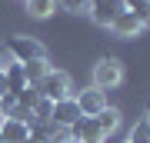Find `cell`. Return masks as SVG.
<instances>
[{
    "instance_id": "18",
    "label": "cell",
    "mask_w": 150,
    "mask_h": 143,
    "mask_svg": "<svg viewBox=\"0 0 150 143\" xmlns=\"http://www.w3.org/2000/svg\"><path fill=\"white\" fill-rule=\"evenodd\" d=\"M7 93V80H4V70H0V97Z\"/></svg>"
},
{
    "instance_id": "23",
    "label": "cell",
    "mask_w": 150,
    "mask_h": 143,
    "mask_svg": "<svg viewBox=\"0 0 150 143\" xmlns=\"http://www.w3.org/2000/svg\"><path fill=\"white\" fill-rule=\"evenodd\" d=\"M0 143H4V137H0Z\"/></svg>"
},
{
    "instance_id": "16",
    "label": "cell",
    "mask_w": 150,
    "mask_h": 143,
    "mask_svg": "<svg viewBox=\"0 0 150 143\" xmlns=\"http://www.w3.org/2000/svg\"><path fill=\"white\" fill-rule=\"evenodd\" d=\"M13 100H17V106H23V110H33V103L40 100V93H37V87H23L20 93H13Z\"/></svg>"
},
{
    "instance_id": "8",
    "label": "cell",
    "mask_w": 150,
    "mask_h": 143,
    "mask_svg": "<svg viewBox=\"0 0 150 143\" xmlns=\"http://www.w3.org/2000/svg\"><path fill=\"white\" fill-rule=\"evenodd\" d=\"M0 137H4V143H23V140H30V127L20 120L4 117L0 120Z\"/></svg>"
},
{
    "instance_id": "22",
    "label": "cell",
    "mask_w": 150,
    "mask_h": 143,
    "mask_svg": "<svg viewBox=\"0 0 150 143\" xmlns=\"http://www.w3.org/2000/svg\"><path fill=\"white\" fill-rule=\"evenodd\" d=\"M23 143H33V140H23Z\"/></svg>"
},
{
    "instance_id": "5",
    "label": "cell",
    "mask_w": 150,
    "mask_h": 143,
    "mask_svg": "<svg viewBox=\"0 0 150 143\" xmlns=\"http://www.w3.org/2000/svg\"><path fill=\"white\" fill-rule=\"evenodd\" d=\"M123 10V4L120 0H90V20L93 23H100V27H110L113 20H117V13Z\"/></svg>"
},
{
    "instance_id": "7",
    "label": "cell",
    "mask_w": 150,
    "mask_h": 143,
    "mask_svg": "<svg viewBox=\"0 0 150 143\" xmlns=\"http://www.w3.org/2000/svg\"><path fill=\"white\" fill-rule=\"evenodd\" d=\"M74 100H77V106H80L83 117H97V113L107 106V93L97 90V87H90V90H83L80 97H74Z\"/></svg>"
},
{
    "instance_id": "12",
    "label": "cell",
    "mask_w": 150,
    "mask_h": 143,
    "mask_svg": "<svg viewBox=\"0 0 150 143\" xmlns=\"http://www.w3.org/2000/svg\"><path fill=\"white\" fill-rule=\"evenodd\" d=\"M93 120H97V127H100V133L107 137V133H113V130L120 127V110H117V106H103Z\"/></svg>"
},
{
    "instance_id": "1",
    "label": "cell",
    "mask_w": 150,
    "mask_h": 143,
    "mask_svg": "<svg viewBox=\"0 0 150 143\" xmlns=\"http://www.w3.org/2000/svg\"><path fill=\"white\" fill-rule=\"evenodd\" d=\"M7 50H10V57L17 63H30V60H47V50H43L40 40L33 37H23V33H13V37H7Z\"/></svg>"
},
{
    "instance_id": "3",
    "label": "cell",
    "mask_w": 150,
    "mask_h": 143,
    "mask_svg": "<svg viewBox=\"0 0 150 143\" xmlns=\"http://www.w3.org/2000/svg\"><path fill=\"white\" fill-rule=\"evenodd\" d=\"M37 93L43 97V100H50V103L67 100L70 97V77L64 73V70H50V73L37 83Z\"/></svg>"
},
{
    "instance_id": "4",
    "label": "cell",
    "mask_w": 150,
    "mask_h": 143,
    "mask_svg": "<svg viewBox=\"0 0 150 143\" xmlns=\"http://www.w3.org/2000/svg\"><path fill=\"white\" fill-rule=\"evenodd\" d=\"M83 113H80V106H77V100L74 97H67V100H57L54 103V113H50V123L54 127H64V130H70L77 120H80Z\"/></svg>"
},
{
    "instance_id": "15",
    "label": "cell",
    "mask_w": 150,
    "mask_h": 143,
    "mask_svg": "<svg viewBox=\"0 0 150 143\" xmlns=\"http://www.w3.org/2000/svg\"><path fill=\"white\" fill-rule=\"evenodd\" d=\"M127 143H150V120H137L134 123V130H130V140Z\"/></svg>"
},
{
    "instance_id": "13",
    "label": "cell",
    "mask_w": 150,
    "mask_h": 143,
    "mask_svg": "<svg viewBox=\"0 0 150 143\" xmlns=\"http://www.w3.org/2000/svg\"><path fill=\"white\" fill-rule=\"evenodd\" d=\"M120 4L140 20V27H150V0H120Z\"/></svg>"
},
{
    "instance_id": "19",
    "label": "cell",
    "mask_w": 150,
    "mask_h": 143,
    "mask_svg": "<svg viewBox=\"0 0 150 143\" xmlns=\"http://www.w3.org/2000/svg\"><path fill=\"white\" fill-rule=\"evenodd\" d=\"M144 113H147V120H150V100H147V103H144Z\"/></svg>"
},
{
    "instance_id": "9",
    "label": "cell",
    "mask_w": 150,
    "mask_h": 143,
    "mask_svg": "<svg viewBox=\"0 0 150 143\" xmlns=\"http://www.w3.org/2000/svg\"><path fill=\"white\" fill-rule=\"evenodd\" d=\"M110 30L117 33V37H137L144 27H140V20H137L130 10H120V13H117V20L110 23Z\"/></svg>"
},
{
    "instance_id": "17",
    "label": "cell",
    "mask_w": 150,
    "mask_h": 143,
    "mask_svg": "<svg viewBox=\"0 0 150 143\" xmlns=\"http://www.w3.org/2000/svg\"><path fill=\"white\" fill-rule=\"evenodd\" d=\"M60 7L70 13H83V10H90V0H60Z\"/></svg>"
},
{
    "instance_id": "11",
    "label": "cell",
    "mask_w": 150,
    "mask_h": 143,
    "mask_svg": "<svg viewBox=\"0 0 150 143\" xmlns=\"http://www.w3.org/2000/svg\"><path fill=\"white\" fill-rule=\"evenodd\" d=\"M20 67H23V77H27V87H37L40 80L54 70L50 60H30V63H20Z\"/></svg>"
},
{
    "instance_id": "6",
    "label": "cell",
    "mask_w": 150,
    "mask_h": 143,
    "mask_svg": "<svg viewBox=\"0 0 150 143\" xmlns=\"http://www.w3.org/2000/svg\"><path fill=\"white\" fill-rule=\"evenodd\" d=\"M100 140H103V133L93 117H80L70 127V143H100Z\"/></svg>"
},
{
    "instance_id": "20",
    "label": "cell",
    "mask_w": 150,
    "mask_h": 143,
    "mask_svg": "<svg viewBox=\"0 0 150 143\" xmlns=\"http://www.w3.org/2000/svg\"><path fill=\"white\" fill-rule=\"evenodd\" d=\"M4 67H7V60H4V53H0V70H4Z\"/></svg>"
},
{
    "instance_id": "10",
    "label": "cell",
    "mask_w": 150,
    "mask_h": 143,
    "mask_svg": "<svg viewBox=\"0 0 150 143\" xmlns=\"http://www.w3.org/2000/svg\"><path fill=\"white\" fill-rule=\"evenodd\" d=\"M4 80H7V93H20L23 87H27V77H23V67L10 60V63L4 67Z\"/></svg>"
},
{
    "instance_id": "14",
    "label": "cell",
    "mask_w": 150,
    "mask_h": 143,
    "mask_svg": "<svg viewBox=\"0 0 150 143\" xmlns=\"http://www.w3.org/2000/svg\"><path fill=\"white\" fill-rule=\"evenodd\" d=\"M54 0H27V13L30 17H37V20H43V17H50L54 13Z\"/></svg>"
},
{
    "instance_id": "2",
    "label": "cell",
    "mask_w": 150,
    "mask_h": 143,
    "mask_svg": "<svg viewBox=\"0 0 150 143\" xmlns=\"http://www.w3.org/2000/svg\"><path fill=\"white\" fill-rule=\"evenodd\" d=\"M120 80H123V67L117 57H100L93 63V87L97 90H113Z\"/></svg>"
},
{
    "instance_id": "21",
    "label": "cell",
    "mask_w": 150,
    "mask_h": 143,
    "mask_svg": "<svg viewBox=\"0 0 150 143\" xmlns=\"http://www.w3.org/2000/svg\"><path fill=\"white\" fill-rule=\"evenodd\" d=\"M0 120H4V106H0Z\"/></svg>"
}]
</instances>
